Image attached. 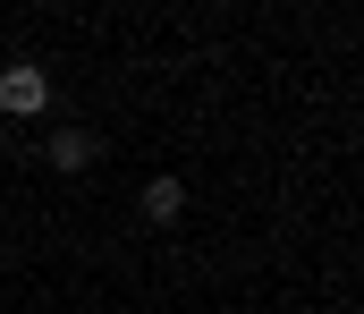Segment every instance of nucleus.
Here are the masks:
<instances>
[{"label":"nucleus","instance_id":"1","mask_svg":"<svg viewBox=\"0 0 364 314\" xmlns=\"http://www.w3.org/2000/svg\"><path fill=\"white\" fill-rule=\"evenodd\" d=\"M0 110H9V119H43V110H51V77H43L34 60H9V68H0Z\"/></svg>","mask_w":364,"mask_h":314},{"label":"nucleus","instance_id":"2","mask_svg":"<svg viewBox=\"0 0 364 314\" xmlns=\"http://www.w3.org/2000/svg\"><path fill=\"white\" fill-rule=\"evenodd\" d=\"M93 153H102V136H93V127H60V136L43 145V162H51L60 179H77V170H93Z\"/></svg>","mask_w":364,"mask_h":314},{"label":"nucleus","instance_id":"3","mask_svg":"<svg viewBox=\"0 0 364 314\" xmlns=\"http://www.w3.org/2000/svg\"><path fill=\"white\" fill-rule=\"evenodd\" d=\"M178 212H186L178 179H144V221H153V229H178Z\"/></svg>","mask_w":364,"mask_h":314}]
</instances>
